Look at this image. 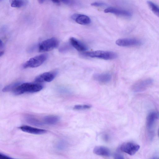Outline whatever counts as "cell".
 Masks as SVG:
<instances>
[{
  "label": "cell",
  "mask_w": 159,
  "mask_h": 159,
  "mask_svg": "<svg viewBox=\"0 0 159 159\" xmlns=\"http://www.w3.org/2000/svg\"><path fill=\"white\" fill-rule=\"evenodd\" d=\"M43 87V86L39 83H25L20 84L13 90V93L16 95L25 93H34L40 91Z\"/></svg>",
  "instance_id": "obj_1"
},
{
  "label": "cell",
  "mask_w": 159,
  "mask_h": 159,
  "mask_svg": "<svg viewBox=\"0 0 159 159\" xmlns=\"http://www.w3.org/2000/svg\"><path fill=\"white\" fill-rule=\"evenodd\" d=\"M82 53L86 57L105 60H113L116 58L117 56V54L114 52L102 50L85 52Z\"/></svg>",
  "instance_id": "obj_2"
},
{
  "label": "cell",
  "mask_w": 159,
  "mask_h": 159,
  "mask_svg": "<svg viewBox=\"0 0 159 159\" xmlns=\"http://www.w3.org/2000/svg\"><path fill=\"white\" fill-rule=\"evenodd\" d=\"M48 55L46 54H43L33 57L24 63L23 66L24 68H35L38 67L46 60Z\"/></svg>",
  "instance_id": "obj_3"
},
{
  "label": "cell",
  "mask_w": 159,
  "mask_h": 159,
  "mask_svg": "<svg viewBox=\"0 0 159 159\" xmlns=\"http://www.w3.org/2000/svg\"><path fill=\"white\" fill-rule=\"evenodd\" d=\"M59 41L54 37L45 40L39 44V50L40 52L49 51L57 48L59 45Z\"/></svg>",
  "instance_id": "obj_4"
},
{
  "label": "cell",
  "mask_w": 159,
  "mask_h": 159,
  "mask_svg": "<svg viewBox=\"0 0 159 159\" xmlns=\"http://www.w3.org/2000/svg\"><path fill=\"white\" fill-rule=\"evenodd\" d=\"M153 80L151 78H147L140 80L133 86L132 89L135 92H139L145 91L153 83Z\"/></svg>",
  "instance_id": "obj_5"
},
{
  "label": "cell",
  "mask_w": 159,
  "mask_h": 159,
  "mask_svg": "<svg viewBox=\"0 0 159 159\" xmlns=\"http://www.w3.org/2000/svg\"><path fill=\"white\" fill-rule=\"evenodd\" d=\"M140 146L134 143L127 142L123 144L120 149L122 152L130 155H134L139 149Z\"/></svg>",
  "instance_id": "obj_6"
},
{
  "label": "cell",
  "mask_w": 159,
  "mask_h": 159,
  "mask_svg": "<svg viewBox=\"0 0 159 159\" xmlns=\"http://www.w3.org/2000/svg\"><path fill=\"white\" fill-rule=\"evenodd\" d=\"M159 118V113L156 111L150 112L146 119V127L151 135L153 134V129L156 120Z\"/></svg>",
  "instance_id": "obj_7"
},
{
  "label": "cell",
  "mask_w": 159,
  "mask_h": 159,
  "mask_svg": "<svg viewBox=\"0 0 159 159\" xmlns=\"http://www.w3.org/2000/svg\"><path fill=\"white\" fill-rule=\"evenodd\" d=\"M116 43L120 46L129 47L141 45L142 42L140 40L135 39L124 38L117 39Z\"/></svg>",
  "instance_id": "obj_8"
},
{
  "label": "cell",
  "mask_w": 159,
  "mask_h": 159,
  "mask_svg": "<svg viewBox=\"0 0 159 159\" xmlns=\"http://www.w3.org/2000/svg\"><path fill=\"white\" fill-rule=\"evenodd\" d=\"M57 74L56 71L45 72L37 76L35 78L34 81L38 83L50 82L54 79Z\"/></svg>",
  "instance_id": "obj_9"
},
{
  "label": "cell",
  "mask_w": 159,
  "mask_h": 159,
  "mask_svg": "<svg viewBox=\"0 0 159 159\" xmlns=\"http://www.w3.org/2000/svg\"><path fill=\"white\" fill-rule=\"evenodd\" d=\"M104 11L105 13H110L115 15L127 17H130L132 13L130 11L114 7H109L105 9Z\"/></svg>",
  "instance_id": "obj_10"
},
{
  "label": "cell",
  "mask_w": 159,
  "mask_h": 159,
  "mask_svg": "<svg viewBox=\"0 0 159 159\" xmlns=\"http://www.w3.org/2000/svg\"><path fill=\"white\" fill-rule=\"evenodd\" d=\"M19 128L22 131L29 133L40 134L47 132V131L45 129H40L28 125H23L20 126Z\"/></svg>",
  "instance_id": "obj_11"
},
{
  "label": "cell",
  "mask_w": 159,
  "mask_h": 159,
  "mask_svg": "<svg viewBox=\"0 0 159 159\" xmlns=\"http://www.w3.org/2000/svg\"><path fill=\"white\" fill-rule=\"evenodd\" d=\"M71 18L76 22L81 25H88L91 22V20L89 17L84 15L74 14Z\"/></svg>",
  "instance_id": "obj_12"
},
{
  "label": "cell",
  "mask_w": 159,
  "mask_h": 159,
  "mask_svg": "<svg viewBox=\"0 0 159 159\" xmlns=\"http://www.w3.org/2000/svg\"><path fill=\"white\" fill-rule=\"evenodd\" d=\"M70 42L71 46L78 51L83 52L87 49L86 45L76 38L71 37L70 39Z\"/></svg>",
  "instance_id": "obj_13"
},
{
  "label": "cell",
  "mask_w": 159,
  "mask_h": 159,
  "mask_svg": "<svg viewBox=\"0 0 159 159\" xmlns=\"http://www.w3.org/2000/svg\"><path fill=\"white\" fill-rule=\"evenodd\" d=\"M93 79L96 81L102 83H107L111 78V75L109 73H97L93 76Z\"/></svg>",
  "instance_id": "obj_14"
},
{
  "label": "cell",
  "mask_w": 159,
  "mask_h": 159,
  "mask_svg": "<svg viewBox=\"0 0 159 159\" xmlns=\"http://www.w3.org/2000/svg\"><path fill=\"white\" fill-rule=\"evenodd\" d=\"M93 153L98 155L108 157L110 155V151L107 148L102 146L95 147L93 149Z\"/></svg>",
  "instance_id": "obj_15"
},
{
  "label": "cell",
  "mask_w": 159,
  "mask_h": 159,
  "mask_svg": "<svg viewBox=\"0 0 159 159\" xmlns=\"http://www.w3.org/2000/svg\"><path fill=\"white\" fill-rule=\"evenodd\" d=\"M59 120V117L54 115L46 116L43 119L44 123L48 125H55L58 122Z\"/></svg>",
  "instance_id": "obj_16"
},
{
  "label": "cell",
  "mask_w": 159,
  "mask_h": 159,
  "mask_svg": "<svg viewBox=\"0 0 159 159\" xmlns=\"http://www.w3.org/2000/svg\"><path fill=\"white\" fill-rule=\"evenodd\" d=\"M26 0H10L11 6L14 7H20L26 4Z\"/></svg>",
  "instance_id": "obj_17"
},
{
  "label": "cell",
  "mask_w": 159,
  "mask_h": 159,
  "mask_svg": "<svg viewBox=\"0 0 159 159\" xmlns=\"http://www.w3.org/2000/svg\"><path fill=\"white\" fill-rule=\"evenodd\" d=\"M147 3L152 11L154 14L159 17V7L150 1H148Z\"/></svg>",
  "instance_id": "obj_18"
},
{
  "label": "cell",
  "mask_w": 159,
  "mask_h": 159,
  "mask_svg": "<svg viewBox=\"0 0 159 159\" xmlns=\"http://www.w3.org/2000/svg\"><path fill=\"white\" fill-rule=\"evenodd\" d=\"M26 120L29 123L34 125H40L42 124V123L38 119L32 116H27Z\"/></svg>",
  "instance_id": "obj_19"
},
{
  "label": "cell",
  "mask_w": 159,
  "mask_h": 159,
  "mask_svg": "<svg viewBox=\"0 0 159 159\" xmlns=\"http://www.w3.org/2000/svg\"><path fill=\"white\" fill-rule=\"evenodd\" d=\"M20 83L19 82H15L5 87L2 89L3 92H8L13 90Z\"/></svg>",
  "instance_id": "obj_20"
},
{
  "label": "cell",
  "mask_w": 159,
  "mask_h": 159,
  "mask_svg": "<svg viewBox=\"0 0 159 159\" xmlns=\"http://www.w3.org/2000/svg\"><path fill=\"white\" fill-rule=\"evenodd\" d=\"M91 106L88 105H76L74 107V109L76 110H81L89 109L91 107Z\"/></svg>",
  "instance_id": "obj_21"
},
{
  "label": "cell",
  "mask_w": 159,
  "mask_h": 159,
  "mask_svg": "<svg viewBox=\"0 0 159 159\" xmlns=\"http://www.w3.org/2000/svg\"><path fill=\"white\" fill-rule=\"evenodd\" d=\"M56 147L58 150H62L66 148V144L64 141H61L58 142Z\"/></svg>",
  "instance_id": "obj_22"
},
{
  "label": "cell",
  "mask_w": 159,
  "mask_h": 159,
  "mask_svg": "<svg viewBox=\"0 0 159 159\" xmlns=\"http://www.w3.org/2000/svg\"><path fill=\"white\" fill-rule=\"evenodd\" d=\"M4 52V44L2 41L0 40V56L3 55Z\"/></svg>",
  "instance_id": "obj_23"
},
{
  "label": "cell",
  "mask_w": 159,
  "mask_h": 159,
  "mask_svg": "<svg viewBox=\"0 0 159 159\" xmlns=\"http://www.w3.org/2000/svg\"><path fill=\"white\" fill-rule=\"evenodd\" d=\"M91 5L95 7H102L105 5V3L102 2H95L92 3Z\"/></svg>",
  "instance_id": "obj_24"
},
{
  "label": "cell",
  "mask_w": 159,
  "mask_h": 159,
  "mask_svg": "<svg viewBox=\"0 0 159 159\" xmlns=\"http://www.w3.org/2000/svg\"><path fill=\"white\" fill-rule=\"evenodd\" d=\"M64 3L68 5H71L74 3V0H60Z\"/></svg>",
  "instance_id": "obj_25"
},
{
  "label": "cell",
  "mask_w": 159,
  "mask_h": 159,
  "mask_svg": "<svg viewBox=\"0 0 159 159\" xmlns=\"http://www.w3.org/2000/svg\"><path fill=\"white\" fill-rule=\"evenodd\" d=\"M12 158L2 153H0V159H10Z\"/></svg>",
  "instance_id": "obj_26"
},
{
  "label": "cell",
  "mask_w": 159,
  "mask_h": 159,
  "mask_svg": "<svg viewBox=\"0 0 159 159\" xmlns=\"http://www.w3.org/2000/svg\"><path fill=\"white\" fill-rule=\"evenodd\" d=\"M114 157L115 158L117 159H122L124 158L123 156L120 154L117 153L115 154Z\"/></svg>",
  "instance_id": "obj_27"
},
{
  "label": "cell",
  "mask_w": 159,
  "mask_h": 159,
  "mask_svg": "<svg viewBox=\"0 0 159 159\" xmlns=\"http://www.w3.org/2000/svg\"><path fill=\"white\" fill-rule=\"evenodd\" d=\"M53 2L55 3H59L60 2V0H51Z\"/></svg>",
  "instance_id": "obj_28"
},
{
  "label": "cell",
  "mask_w": 159,
  "mask_h": 159,
  "mask_svg": "<svg viewBox=\"0 0 159 159\" xmlns=\"http://www.w3.org/2000/svg\"><path fill=\"white\" fill-rule=\"evenodd\" d=\"M45 0H38V2L40 3H42Z\"/></svg>",
  "instance_id": "obj_29"
},
{
  "label": "cell",
  "mask_w": 159,
  "mask_h": 159,
  "mask_svg": "<svg viewBox=\"0 0 159 159\" xmlns=\"http://www.w3.org/2000/svg\"></svg>",
  "instance_id": "obj_30"
}]
</instances>
